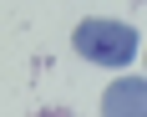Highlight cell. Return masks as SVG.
Segmentation results:
<instances>
[{
  "instance_id": "6da1fadb",
  "label": "cell",
  "mask_w": 147,
  "mask_h": 117,
  "mask_svg": "<svg viewBox=\"0 0 147 117\" xmlns=\"http://www.w3.org/2000/svg\"><path fill=\"white\" fill-rule=\"evenodd\" d=\"M71 46H76L86 61H96V66H132V56H137V31L122 26V20L91 15V20H81V26L71 31Z\"/></svg>"
},
{
  "instance_id": "7a4b0ae2",
  "label": "cell",
  "mask_w": 147,
  "mask_h": 117,
  "mask_svg": "<svg viewBox=\"0 0 147 117\" xmlns=\"http://www.w3.org/2000/svg\"><path fill=\"white\" fill-rule=\"evenodd\" d=\"M142 102H147V82H142V76H132V82L107 87L102 112H112V117H137V112H142Z\"/></svg>"
}]
</instances>
